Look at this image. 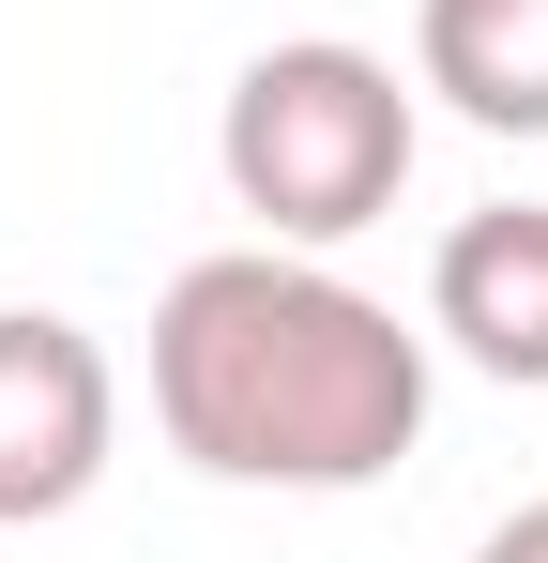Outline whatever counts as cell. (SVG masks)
Instances as JSON below:
<instances>
[{
    "label": "cell",
    "instance_id": "6da1fadb",
    "mask_svg": "<svg viewBox=\"0 0 548 563\" xmlns=\"http://www.w3.org/2000/svg\"><path fill=\"white\" fill-rule=\"evenodd\" d=\"M153 427L213 487L336 503L427 442V335L305 244H229L153 305Z\"/></svg>",
    "mask_w": 548,
    "mask_h": 563
},
{
    "label": "cell",
    "instance_id": "7a4b0ae2",
    "mask_svg": "<svg viewBox=\"0 0 548 563\" xmlns=\"http://www.w3.org/2000/svg\"><path fill=\"white\" fill-rule=\"evenodd\" d=\"M412 77L381 62V46H351V31H289V46H260L244 77H229V122H213V168H229V198L260 213V244H351V229H381L396 213V184H412Z\"/></svg>",
    "mask_w": 548,
    "mask_h": 563
},
{
    "label": "cell",
    "instance_id": "3957f363",
    "mask_svg": "<svg viewBox=\"0 0 548 563\" xmlns=\"http://www.w3.org/2000/svg\"><path fill=\"white\" fill-rule=\"evenodd\" d=\"M122 442V380L62 305H0V533L77 518Z\"/></svg>",
    "mask_w": 548,
    "mask_h": 563
},
{
    "label": "cell",
    "instance_id": "277c9868",
    "mask_svg": "<svg viewBox=\"0 0 548 563\" xmlns=\"http://www.w3.org/2000/svg\"><path fill=\"white\" fill-rule=\"evenodd\" d=\"M427 335L487 380H548V198L457 213L427 260Z\"/></svg>",
    "mask_w": 548,
    "mask_h": 563
},
{
    "label": "cell",
    "instance_id": "5b68a950",
    "mask_svg": "<svg viewBox=\"0 0 548 563\" xmlns=\"http://www.w3.org/2000/svg\"><path fill=\"white\" fill-rule=\"evenodd\" d=\"M412 92H442L487 137H548V0H427L412 15Z\"/></svg>",
    "mask_w": 548,
    "mask_h": 563
},
{
    "label": "cell",
    "instance_id": "8992f818",
    "mask_svg": "<svg viewBox=\"0 0 548 563\" xmlns=\"http://www.w3.org/2000/svg\"><path fill=\"white\" fill-rule=\"evenodd\" d=\"M472 563H548V503H518V518H503V533H487Z\"/></svg>",
    "mask_w": 548,
    "mask_h": 563
}]
</instances>
